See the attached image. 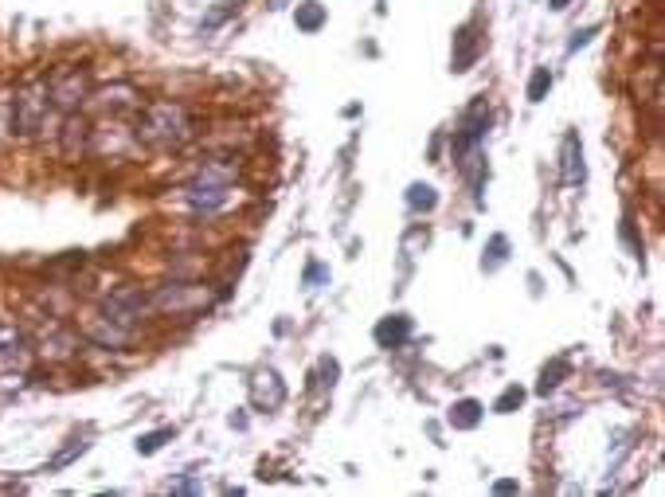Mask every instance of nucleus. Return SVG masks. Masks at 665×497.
I'll use <instances>...</instances> for the list:
<instances>
[{
	"label": "nucleus",
	"instance_id": "obj_1",
	"mask_svg": "<svg viewBox=\"0 0 665 497\" xmlns=\"http://www.w3.org/2000/svg\"><path fill=\"white\" fill-rule=\"evenodd\" d=\"M196 137V122L188 114V106L180 102H149L141 106V118L133 126V141L149 145V149H180Z\"/></svg>",
	"mask_w": 665,
	"mask_h": 497
},
{
	"label": "nucleus",
	"instance_id": "obj_2",
	"mask_svg": "<svg viewBox=\"0 0 665 497\" xmlns=\"http://www.w3.org/2000/svg\"><path fill=\"white\" fill-rule=\"evenodd\" d=\"M47 110H51V91H47V75H36L28 83H20V91L12 98V134L36 137L44 130Z\"/></svg>",
	"mask_w": 665,
	"mask_h": 497
},
{
	"label": "nucleus",
	"instance_id": "obj_3",
	"mask_svg": "<svg viewBox=\"0 0 665 497\" xmlns=\"http://www.w3.org/2000/svg\"><path fill=\"white\" fill-rule=\"evenodd\" d=\"M153 314H165V317H192V314H204L216 298L208 286L200 282H165L157 286L153 294Z\"/></svg>",
	"mask_w": 665,
	"mask_h": 497
},
{
	"label": "nucleus",
	"instance_id": "obj_4",
	"mask_svg": "<svg viewBox=\"0 0 665 497\" xmlns=\"http://www.w3.org/2000/svg\"><path fill=\"white\" fill-rule=\"evenodd\" d=\"M47 91H51V110H59V114H79L90 98L87 67H59V71L47 79Z\"/></svg>",
	"mask_w": 665,
	"mask_h": 497
},
{
	"label": "nucleus",
	"instance_id": "obj_5",
	"mask_svg": "<svg viewBox=\"0 0 665 497\" xmlns=\"http://www.w3.org/2000/svg\"><path fill=\"white\" fill-rule=\"evenodd\" d=\"M102 314H110L114 321H122V325H137L141 317L153 314V298H149V290H141L133 282H122V286H114L102 298Z\"/></svg>",
	"mask_w": 665,
	"mask_h": 497
},
{
	"label": "nucleus",
	"instance_id": "obj_6",
	"mask_svg": "<svg viewBox=\"0 0 665 497\" xmlns=\"http://www.w3.org/2000/svg\"><path fill=\"white\" fill-rule=\"evenodd\" d=\"M231 188H235V184L208 181V177H200V173H196V181L184 184V188H180V196H184V204H188L192 212H200V216H216L220 208L231 204Z\"/></svg>",
	"mask_w": 665,
	"mask_h": 497
},
{
	"label": "nucleus",
	"instance_id": "obj_7",
	"mask_svg": "<svg viewBox=\"0 0 665 497\" xmlns=\"http://www.w3.org/2000/svg\"><path fill=\"white\" fill-rule=\"evenodd\" d=\"M486 134H489V102L486 98H478V102L462 114L458 130H454V157H462V153L486 145Z\"/></svg>",
	"mask_w": 665,
	"mask_h": 497
},
{
	"label": "nucleus",
	"instance_id": "obj_8",
	"mask_svg": "<svg viewBox=\"0 0 665 497\" xmlns=\"http://www.w3.org/2000/svg\"><path fill=\"white\" fill-rule=\"evenodd\" d=\"M83 337L98 349H126L133 341V325H122V321H114L110 314L98 310L83 321Z\"/></svg>",
	"mask_w": 665,
	"mask_h": 497
},
{
	"label": "nucleus",
	"instance_id": "obj_9",
	"mask_svg": "<svg viewBox=\"0 0 665 497\" xmlns=\"http://www.w3.org/2000/svg\"><path fill=\"white\" fill-rule=\"evenodd\" d=\"M247 388H251V404L259 407V411H278V407L286 404V384H282L278 368H255L251 380H247Z\"/></svg>",
	"mask_w": 665,
	"mask_h": 497
},
{
	"label": "nucleus",
	"instance_id": "obj_10",
	"mask_svg": "<svg viewBox=\"0 0 665 497\" xmlns=\"http://www.w3.org/2000/svg\"><path fill=\"white\" fill-rule=\"evenodd\" d=\"M482 55V36H478V24H462L454 32V51H450V71L454 75H466Z\"/></svg>",
	"mask_w": 665,
	"mask_h": 497
},
{
	"label": "nucleus",
	"instance_id": "obj_11",
	"mask_svg": "<svg viewBox=\"0 0 665 497\" xmlns=\"http://www.w3.org/2000/svg\"><path fill=\"white\" fill-rule=\"evenodd\" d=\"M587 177V165H583V141L576 130H568L560 141V184L564 188H576Z\"/></svg>",
	"mask_w": 665,
	"mask_h": 497
},
{
	"label": "nucleus",
	"instance_id": "obj_12",
	"mask_svg": "<svg viewBox=\"0 0 665 497\" xmlns=\"http://www.w3.org/2000/svg\"><path fill=\"white\" fill-rule=\"evenodd\" d=\"M87 102L90 106H98V110H106V114H118V110H141V106H145V102H141V94L133 91L130 83H114V87L90 91Z\"/></svg>",
	"mask_w": 665,
	"mask_h": 497
},
{
	"label": "nucleus",
	"instance_id": "obj_13",
	"mask_svg": "<svg viewBox=\"0 0 665 497\" xmlns=\"http://www.w3.org/2000/svg\"><path fill=\"white\" fill-rule=\"evenodd\" d=\"M411 333H415V321L407 314H388L372 329V337H376L380 349H403V345L411 341Z\"/></svg>",
	"mask_w": 665,
	"mask_h": 497
},
{
	"label": "nucleus",
	"instance_id": "obj_14",
	"mask_svg": "<svg viewBox=\"0 0 665 497\" xmlns=\"http://www.w3.org/2000/svg\"><path fill=\"white\" fill-rule=\"evenodd\" d=\"M59 141H63V153L75 161L79 153H87L90 149V126L83 122V118H75V114H67V122H63V134H59Z\"/></svg>",
	"mask_w": 665,
	"mask_h": 497
},
{
	"label": "nucleus",
	"instance_id": "obj_15",
	"mask_svg": "<svg viewBox=\"0 0 665 497\" xmlns=\"http://www.w3.org/2000/svg\"><path fill=\"white\" fill-rule=\"evenodd\" d=\"M446 419H450V427H454V431H474V427L486 419V407L466 396V400H458V404L450 407V415H446Z\"/></svg>",
	"mask_w": 665,
	"mask_h": 497
},
{
	"label": "nucleus",
	"instance_id": "obj_16",
	"mask_svg": "<svg viewBox=\"0 0 665 497\" xmlns=\"http://www.w3.org/2000/svg\"><path fill=\"white\" fill-rule=\"evenodd\" d=\"M325 20H329V12H325V4H317V0H302L298 8H294V24H298V32H321L325 28Z\"/></svg>",
	"mask_w": 665,
	"mask_h": 497
},
{
	"label": "nucleus",
	"instance_id": "obj_17",
	"mask_svg": "<svg viewBox=\"0 0 665 497\" xmlns=\"http://www.w3.org/2000/svg\"><path fill=\"white\" fill-rule=\"evenodd\" d=\"M407 208H411L415 216H431V212L439 208V188H435V184L415 181L411 188H407Z\"/></svg>",
	"mask_w": 665,
	"mask_h": 497
},
{
	"label": "nucleus",
	"instance_id": "obj_18",
	"mask_svg": "<svg viewBox=\"0 0 665 497\" xmlns=\"http://www.w3.org/2000/svg\"><path fill=\"white\" fill-rule=\"evenodd\" d=\"M568 372H572V364L564 361V357H556L552 364H544V372H540V384H536V392L540 396H548V392H556L564 380H568Z\"/></svg>",
	"mask_w": 665,
	"mask_h": 497
},
{
	"label": "nucleus",
	"instance_id": "obj_19",
	"mask_svg": "<svg viewBox=\"0 0 665 497\" xmlns=\"http://www.w3.org/2000/svg\"><path fill=\"white\" fill-rule=\"evenodd\" d=\"M505 259H509V239L505 235H493L486 243V255H482V271H501L505 267Z\"/></svg>",
	"mask_w": 665,
	"mask_h": 497
},
{
	"label": "nucleus",
	"instance_id": "obj_20",
	"mask_svg": "<svg viewBox=\"0 0 665 497\" xmlns=\"http://www.w3.org/2000/svg\"><path fill=\"white\" fill-rule=\"evenodd\" d=\"M87 447H90L87 435H75V439H67V447L51 458V470H63V466H71L79 454H87Z\"/></svg>",
	"mask_w": 665,
	"mask_h": 497
},
{
	"label": "nucleus",
	"instance_id": "obj_21",
	"mask_svg": "<svg viewBox=\"0 0 665 497\" xmlns=\"http://www.w3.org/2000/svg\"><path fill=\"white\" fill-rule=\"evenodd\" d=\"M521 404H525V388L509 384V388H505V392L493 400V411H497V415H513V411H517Z\"/></svg>",
	"mask_w": 665,
	"mask_h": 497
},
{
	"label": "nucleus",
	"instance_id": "obj_22",
	"mask_svg": "<svg viewBox=\"0 0 665 497\" xmlns=\"http://www.w3.org/2000/svg\"><path fill=\"white\" fill-rule=\"evenodd\" d=\"M173 435H177L173 427H161V431H149V435H141V439H137V454H157L161 447H165V443H169V439H173Z\"/></svg>",
	"mask_w": 665,
	"mask_h": 497
},
{
	"label": "nucleus",
	"instance_id": "obj_23",
	"mask_svg": "<svg viewBox=\"0 0 665 497\" xmlns=\"http://www.w3.org/2000/svg\"><path fill=\"white\" fill-rule=\"evenodd\" d=\"M548 91H552V71H548V67H536L529 79V102H544Z\"/></svg>",
	"mask_w": 665,
	"mask_h": 497
},
{
	"label": "nucleus",
	"instance_id": "obj_24",
	"mask_svg": "<svg viewBox=\"0 0 665 497\" xmlns=\"http://www.w3.org/2000/svg\"><path fill=\"white\" fill-rule=\"evenodd\" d=\"M325 282H329V267H325V263H317V259H310V263H306V271H302V286L317 290V286H325Z\"/></svg>",
	"mask_w": 665,
	"mask_h": 497
},
{
	"label": "nucleus",
	"instance_id": "obj_25",
	"mask_svg": "<svg viewBox=\"0 0 665 497\" xmlns=\"http://www.w3.org/2000/svg\"><path fill=\"white\" fill-rule=\"evenodd\" d=\"M235 8L239 4H231V0H223V8H212L208 16H204V24H200V32H212V28H220L223 20H231L235 16Z\"/></svg>",
	"mask_w": 665,
	"mask_h": 497
},
{
	"label": "nucleus",
	"instance_id": "obj_26",
	"mask_svg": "<svg viewBox=\"0 0 665 497\" xmlns=\"http://www.w3.org/2000/svg\"><path fill=\"white\" fill-rule=\"evenodd\" d=\"M427 239H431V235H427V227H411V231H407V239H403V255H407V259H415V247H427Z\"/></svg>",
	"mask_w": 665,
	"mask_h": 497
},
{
	"label": "nucleus",
	"instance_id": "obj_27",
	"mask_svg": "<svg viewBox=\"0 0 665 497\" xmlns=\"http://www.w3.org/2000/svg\"><path fill=\"white\" fill-rule=\"evenodd\" d=\"M317 372H321V388H329V392H333V384H337V376H341V364L333 361V357H321Z\"/></svg>",
	"mask_w": 665,
	"mask_h": 497
},
{
	"label": "nucleus",
	"instance_id": "obj_28",
	"mask_svg": "<svg viewBox=\"0 0 665 497\" xmlns=\"http://www.w3.org/2000/svg\"><path fill=\"white\" fill-rule=\"evenodd\" d=\"M24 341V333L16 329V325H4L0 321V349H12V345H20Z\"/></svg>",
	"mask_w": 665,
	"mask_h": 497
},
{
	"label": "nucleus",
	"instance_id": "obj_29",
	"mask_svg": "<svg viewBox=\"0 0 665 497\" xmlns=\"http://www.w3.org/2000/svg\"><path fill=\"white\" fill-rule=\"evenodd\" d=\"M595 32H599V24H591V28H583V32H576V36L568 40V55H576L579 47L591 44V36H595Z\"/></svg>",
	"mask_w": 665,
	"mask_h": 497
},
{
	"label": "nucleus",
	"instance_id": "obj_30",
	"mask_svg": "<svg viewBox=\"0 0 665 497\" xmlns=\"http://www.w3.org/2000/svg\"><path fill=\"white\" fill-rule=\"evenodd\" d=\"M521 486L513 482V478H501V482H493V494H517Z\"/></svg>",
	"mask_w": 665,
	"mask_h": 497
},
{
	"label": "nucleus",
	"instance_id": "obj_31",
	"mask_svg": "<svg viewBox=\"0 0 665 497\" xmlns=\"http://www.w3.org/2000/svg\"><path fill=\"white\" fill-rule=\"evenodd\" d=\"M290 4H298V0H266L270 12H282V8H290Z\"/></svg>",
	"mask_w": 665,
	"mask_h": 497
},
{
	"label": "nucleus",
	"instance_id": "obj_32",
	"mask_svg": "<svg viewBox=\"0 0 665 497\" xmlns=\"http://www.w3.org/2000/svg\"><path fill=\"white\" fill-rule=\"evenodd\" d=\"M568 4H572V0H548V8H552V12H564Z\"/></svg>",
	"mask_w": 665,
	"mask_h": 497
}]
</instances>
